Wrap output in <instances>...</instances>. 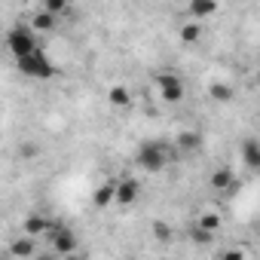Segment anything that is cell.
<instances>
[{"instance_id":"1","label":"cell","mask_w":260,"mask_h":260,"mask_svg":"<svg viewBox=\"0 0 260 260\" xmlns=\"http://www.w3.org/2000/svg\"><path fill=\"white\" fill-rule=\"evenodd\" d=\"M172 156H175L172 144H166V141H144L138 147V153H135V162H138L141 172L156 175V172H162L172 162Z\"/></svg>"},{"instance_id":"2","label":"cell","mask_w":260,"mask_h":260,"mask_svg":"<svg viewBox=\"0 0 260 260\" xmlns=\"http://www.w3.org/2000/svg\"><path fill=\"white\" fill-rule=\"evenodd\" d=\"M7 49L16 55V61L25 58V55H31V52H37V49H40L37 31H34L31 25H13V28L7 31Z\"/></svg>"},{"instance_id":"3","label":"cell","mask_w":260,"mask_h":260,"mask_svg":"<svg viewBox=\"0 0 260 260\" xmlns=\"http://www.w3.org/2000/svg\"><path fill=\"white\" fill-rule=\"evenodd\" d=\"M19 71H22L25 77H34V80H49V77L58 74V68L49 61V55H46L43 49H37V52L19 58Z\"/></svg>"},{"instance_id":"4","label":"cell","mask_w":260,"mask_h":260,"mask_svg":"<svg viewBox=\"0 0 260 260\" xmlns=\"http://www.w3.org/2000/svg\"><path fill=\"white\" fill-rule=\"evenodd\" d=\"M46 239H49V248L52 254H61V257H71L77 254V236L61 223V220H49V230H46Z\"/></svg>"},{"instance_id":"5","label":"cell","mask_w":260,"mask_h":260,"mask_svg":"<svg viewBox=\"0 0 260 260\" xmlns=\"http://www.w3.org/2000/svg\"><path fill=\"white\" fill-rule=\"evenodd\" d=\"M156 86H159L162 101H169V104H175V101L184 98V80L178 74H172V71H159L156 74Z\"/></svg>"},{"instance_id":"6","label":"cell","mask_w":260,"mask_h":260,"mask_svg":"<svg viewBox=\"0 0 260 260\" xmlns=\"http://www.w3.org/2000/svg\"><path fill=\"white\" fill-rule=\"evenodd\" d=\"M141 196V184L135 178H119L116 181V202L119 205H135Z\"/></svg>"},{"instance_id":"7","label":"cell","mask_w":260,"mask_h":260,"mask_svg":"<svg viewBox=\"0 0 260 260\" xmlns=\"http://www.w3.org/2000/svg\"><path fill=\"white\" fill-rule=\"evenodd\" d=\"M242 162L251 172H260V141H242Z\"/></svg>"},{"instance_id":"8","label":"cell","mask_w":260,"mask_h":260,"mask_svg":"<svg viewBox=\"0 0 260 260\" xmlns=\"http://www.w3.org/2000/svg\"><path fill=\"white\" fill-rule=\"evenodd\" d=\"M211 187H214L217 193L233 190V187H236V172H233V169H217V172L211 175Z\"/></svg>"},{"instance_id":"9","label":"cell","mask_w":260,"mask_h":260,"mask_svg":"<svg viewBox=\"0 0 260 260\" xmlns=\"http://www.w3.org/2000/svg\"><path fill=\"white\" fill-rule=\"evenodd\" d=\"M199 144H202V135H199V132H181V135L175 138V147H178L181 153H193V150H199Z\"/></svg>"},{"instance_id":"10","label":"cell","mask_w":260,"mask_h":260,"mask_svg":"<svg viewBox=\"0 0 260 260\" xmlns=\"http://www.w3.org/2000/svg\"><path fill=\"white\" fill-rule=\"evenodd\" d=\"M187 13L199 22V19H205V16H214V13H217V4H211V0H193V4L187 7Z\"/></svg>"},{"instance_id":"11","label":"cell","mask_w":260,"mask_h":260,"mask_svg":"<svg viewBox=\"0 0 260 260\" xmlns=\"http://www.w3.org/2000/svg\"><path fill=\"white\" fill-rule=\"evenodd\" d=\"M92 202H95L98 208H104V205L116 202V181H110V184L98 187V190H95V196H92Z\"/></svg>"},{"instance_id":"12","label":"cell","mask_w":260,"mask_h":260,"mask_svg":"<svg viewBox=\"0 0 260 260\" xmlns=\"http://www.w3.org/2000/svg\"><path fill=\"white\" fill-rule=\"evenodd\" d=\"M107 101L113 107H128V104H132V92H128L125 86H110L107 89Z\"/></svg>"},{"instance_id":"13","label":"cell","mask_w":260,"mask_h":260,"mask_svg":"<svg viewBox=\"0 0 260 260\" xmlns=\"http://www.w3.org/2000/svg\"><path fill=\"white\" fill-rule=\"evenodd\" d=\"M46 230H49V220L43 217V214H31L28 220H25V233L34 239V236H46Z\"/></svg>"},{"instance_id":"14","label":"cell","mask_w":260,"mask_h":260,"mask_svg":"<svg viewBox=\"0 0 260 260\" xmlns=\"http://www.w3.org/2000/svg\"><path fill=\"white\" fill-rule=\"evenodd\" d=\"M196 226H199V230H205V233H211V236H217V233H220V214L205 211V214L196 220Z\"/></svg>"},{"instance_id":"15","label":"cell","mask_w":260,"mask_h":260,"mask_svg":"<svg viewBox=\"0 0 260 260\" xmlns=\"http://www.w3.org/2000/svg\"><path fill=\"white\" fill-rule=\"evenodd\" d=\"M10 251H13L16 257H34V239H31V236H22V239H16V242L10 245Z\"/></svg>"},{"instance_id":"16","label":"cell","mask_w":260,"mask_h":260,"mask_svg":"<svg viewBox=\"0 0 260 260\" xmlns=\"http://www.w3.org/2000/svg\"><path fill=\"white\" fill-rule=\"evenodd\" d=\"M31 28H34V31H52V28H55V16L46 13V10H40V13L31 19Z\"/></svg>"},{"instance_id":"17","label":"cell","mask_w":260,"mask_h":260,"mask_svg":"<svg viewBox=\"0 0 260 260\" xmlns=\"http://www.w3.org/2000/svg\"><path fill=\"white\" fill-rule=\"evenodd\" d=\"M208 95H211L214 101H233L236 92H233L230 83H211V86H208Z\"/></svg>"},{"instance_id":"18","label":"cell","mask_w":260,"mask_h":260,"mask_svg":"<svg viewBox=\"0 0 260 260\" xmlns=\"http://www.w3.org/2000/svg\"><path fill=\"white\" fill-rule=\"evenodd\" d=\"M199 37H202V25H199V22L181 25V40H184V43H196Z\"/></svg>"},{"instance_id":"19","label":"cell","mask_w":260,"mask_h":260,"mask_svg":"<svg viewBox=\"0 0 260 260\" xmlns=\"http://www.w3.org/2000/svg\"><path fill=\"white\" fill-rule=\"evenodd\" d=\"M153 236H156L159 242H169V239H172V226H169L166 220H153Z\"/></svg>"},{"instance_id":"20","label":"cell","mask_w":260,"mask_h":260,"mask_svg":"<svg viewBox=\"0 0 260 260\" xmlns=\"http://www.w3.org/2000/svg\"><path fill=\"white\" fill-rule=\"evenodd\" d=\"M43 10H46V13H52V16H58V13H64V0H46Z\"/></svg>"},{"instance_id":"21","label":"cell","mask_w":260,"mask_h":260,"mask_svg":"<svg viewBox=\"0 0 260 260\" xmlns=\"http://www.w3.org/2000/svg\"><path fill=\"white\" fill-rule=\"evenodd\" d=\"M217 260H245V251H239V248H226V251H220Z\"/></svg>"},{"instance_id":"22","label":"cell","mask_w":260,"mask_h":260,"mask_svg":"<svg viewBox=\"0 0 260 260\" xmlns=\"http://www.w3.org/2000/svg\"><path fill=\"white\" fill-rule=\"evenodd\" d=\"M214 236L211 233H205V230H199V226H193V242H202V245H208Z\"/></svg>"},{"instance_id":"23","label":"cell","mask_w":260,"mask_h":260,"mask_svg":"<svg viewBox=\"0 0 260 260\" xmlns=\"http://www.w3.org/2000/svg\"><path fill=\"white\" fill-rule=\"evenodd\" d=\"M34 260H55V257H52V254H37Z\"/></svg>"},{"instance_id":"24","label":"cell","mask_w":260,"mask_h":260,"mask_svg":"<svg viewBox=\"0 0 260 260\" xmlns=\"http://www.w3.org/2000/svg\"><path fill=\"white\" fill-rule=\"evenodd\" d=\"M61 260H86V257H80V254H71V257H61Z\"/></svg>"},{"instance_id":"25","label":"cell","mask_w":260,"mask_h":260,"mask_svg":"<svg viewBox=\"0 0 260 260\" xmlns=\"http://www.w3.org/2000/svg\"><path fill=\"white\" fill-rule=\"evenodd\" d=\"M257 83H260V68H257Z\"/></svg>"}]
</instances>
